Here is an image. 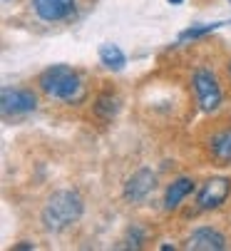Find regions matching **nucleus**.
Returning <instances> with one entry per match:
<instances>
[{
  "label": "nucleus",
  "mask_w": 231,
  "mask_h": 251,
  "mask_svg": "<svg viewBox=\"0 0 231 251\" xmlns=\"http://www.w3.org/2000/svg\"><path fill=\"white\" fill-rule=\"evenodd\" d=\"M85 214V201L75 189H60L52 192L40 211L43 229L50 234H62L72 224H77Z\"/></svg>",
  "instance_id": "obj_1"
},
{
  "label": "nucleus",
  "mask_w": 231,
  "mask_h": 251,
  "mask_svg": "<svg viewBox=\"0 0 231 251\" xmlns=\"http://www.w3.org/2000/svg\"><path fill=\"white\" fill-rule=\"evenodd\" d=\"M37 85L50 100H60L65 104H80L87 97L82 77L70 65H50L48 70L40 73Z\"/></svg>",
  "instance_id": "obj_2"
},
{
  "label": "nucleus",
  "mask_w": 231,
  "mask_h": 251,
  "mask_svg": "<svg viewBox=\"0 0 231 251\" xmlns=\"http://www.w3.org/2000/svg\"><path fill=\"white\" fill-rule=\"evenodd\" d=\"M191 87H194V97H197V104H199L202 112L211 115L221 107L224 95H221L219 80L211 70H206V67L194 70V73H191Z\"/></svg>",
  "instance_id": "obj_3"
},
{
  "label": "nucleus",
  "mask_w": 231,
  "mask_h": 251,
  "mask_svg": "<svg viewBox=\"0 0 231 251\" xmlns=\"http://www.w3.org/2000/svg\"><path fill=\"white\" fill-rule=\"evenodd\" d=\"M35 107H37V95L27 87H3V92H0V110L5 117L35 112Z\"/></svg>",
  "instance_id": "obj_4"
},
{
  "label": "nucleus",
  "mask_w": 231,
  "mask_h": 251,
  "mask_svg": "<svg viewBox=\"0 0 231 251\" xmlns=\"http://www.w3.org/2000/svg\"><path fill=\"white\" fill-rule=\"evenodd\" d=\"M231 194V176H211L197 192V206L202 211H214L221 204H226Z\"/></svg>",
  "instance_id": "obj_5"
},
{
  "label": "nucleus",
  "mask_w": 231,
  "mask_h": 251,
  "mask_svg": "<svg viewBox=\"0 0 231 251\" xmlns=\"http://www.w3.org/2000/svg\"><path fill=\"white\" fill-rule=\"evenodd\" d=\"M154 187H157V174H154L149 167H142V169H137L127 182H125V187H122V197L129 201V204H139V201H144L152 192H154Z\"/></svg>",
  "instance_id": "obj_6"
},
{
  "label": "nucleus",
  "mask_w": 231,
  "mask_h": 251,
  "mask_svg": "<svg viewBox=\"0 0 231 251\" xmlns=\"http://www.w3.org/2000/svg\"><path fill=\"white\" fill-rule=\"evenodd\" d=\"M186 249L189 251H224L226 236L214 226H199L186 236Z\"/></svg>",
  "instance_id": "obj_7"
},
{
  "label": "nucleus",
  "mask_w": 231,
  "mask_h": 251,
  "mask_svg": "<svg viewBox=\"0 0 231 251\" xmlns=\"http://www.w3.org/2000/svg\"><path fill=\"white\" fill-rule=\"evenodd\" d=\"M32 13L43 23H62L75 13V0H32Z\"/></svg>",
  "instance_id": "obj_8"
},
{
  "label": "nucleus",
  "mask_w": 231,
  "mask_h": 251,
  "mask_svg": "<svg viewBox=\"0 0 231 251\" xmlns=\"http://www.w3.org/2000/svg\"><path fill=\"white\" fill-rule=\"evenodd\" d=\"M191 192H194V179H191V176H179V179H174L172 184H167L162 206H164L167 211H174V209L181 206V201H184Z\"/></svg>",
  "instance_id": "obj_9"
},
{
  "label": "nucleus",
  "mask_w": 231,
  "mask_h": 251,
  "mask_svg": "<svg viewBox=\"0 0 231 251\" xmlns=\"http://www.w3.org/2000/svg\"><path fill=\"white\" fill-rule=\"evenodd\" d=\"M209 154L216 162H231V127H224L211 134L209 139Z\"/></svg>",
  "instance_id": "obj_10"
},
{
  "label": "nucleus",
  "mask_w": 231,
  "mask_h": 251,
  "mask_svg": "<svg viewBox=\"0 0 231 251\" xmlns=\"http://www.w3.org/2000/svg\"><path fill=\"white\" fill-rule=\"evenodd\" d=\"M100 62H102L107 70H122V67L127 65V55L122 52L120 45L104 43V45H100Z\"/></svg>",
  "instance_id": "obj_11"
},
{
  "label": "nucleus",
  "mask_w": 231,
  "mask_h": 251,
  "mask_svg": "<svg viewBox=\"0 0 231 251\" xmlns=\"http://www.w3.org/2000/svg\"><path fill=\"white\" fill-rule=\"evenodd\" d=\"M120 112V97L112 95V92H104L95 100V115L100 120H112L114 115Z\"/></svg>",
  "instance_id": "obj_12"
},
{
  "label": "nucleus",
  "mask_w": 231,
  "mask_h": 251,
  "mask_svg": "<svg viewBox=\"0 0 231 251\" xmlns=\"http://www.w3.org/2000/svg\"><path fill=\"white\" fill-rule=\"evenodd\" d=\"M221 25H226V23H211V25H199V27H186V30L179 35V43H184V40H197V38H204V35L214 32V30H216V27H221Z\"/></svg>",
  "instance_id": "obj_13"
},
{
  "label": "nucleus",
  "mask_w": 231,
  "mask_h": 251,
  "mask_svg": "<svg viewBox=\"0 0 231 251\" xmlns=\"http://www.w3.org/2000/svg\"><path fill=\"white\" fill-rule=\"evenodd\" d=\"M142 244H144V229L137 226V224H132V226L127 229L125 246H127V249H142Z\"/></svg>",
  "instance_id": "obj_14"
},
{
  "label": "nucleus",
  "mask_w": 231,
  "mask_h": 251,
  "mask_svg": "<svg viewBox=\"0 0 231 251\" xmlns=\"http://www.w3.org/2000/svg\"><path fill=\"white\" fill-rule=\"evenodd\" d=\"M30 249H35V244H32V241H20V244H15V246H13V251H30Z\"/></svg>",
  "instance_id": "obj_15"
},
{
  "label": "nucleus",
  "mask_w": 231,
  "mask_h": 251,
  "mask_svg": "<svg viewBox=\"0 0 231 251\" xmlns=\"http://www.w3.org/2000/svg\"><path fill=\"white\" fill-rule=\"evenodd\" d=\"M169 3H172V5H181V3H184V0H169Z\"/></svg>",
  "instance_id": "obj_16"
},
{
  "label": "nucleus",
  "mask_w": 231,
  "mask_h": 251,
  "mask_svg": "<svg viewBox=\"0 0 231 251\" xmlns=\"http://www.w3.org/2000/svg\"><path fill=\"white\" fill-rule=\"evenodd\" d=\"M229 75H231V62H229Z\"/></svg>",
  "instance_id": "obj_17"
},
{
  "label": "nucleus",
  "mask_w": 231,
  "mask_h": 251,
  "mask_svg": "<svg viewBox=\"0 0 231 251\" xmlns=\"http://www.w3.org/2000/svg\"><path fill=\"white\" fill-rule=\"evenodd\" d=\"M229 5H231V0H229Z\"/></svg>",
  "instance_id": "obj_18"
}]
</instances>
